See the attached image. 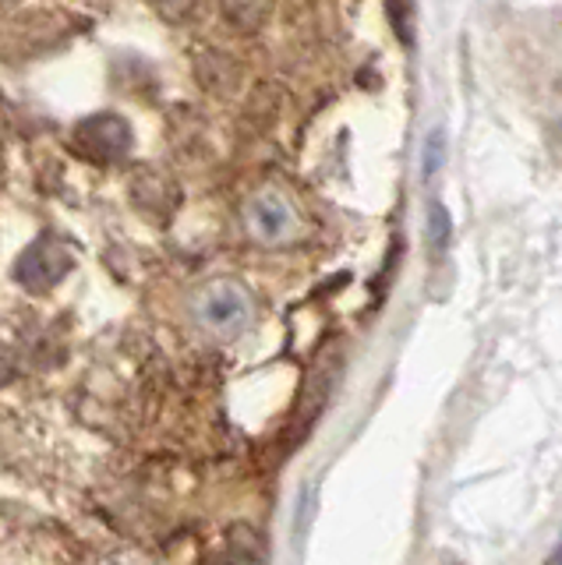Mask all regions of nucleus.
<instances>
[{
	"instance_id": "nucleus-1",
	"label": "nucleus",
	"mask_w": 562,
	"mask_h": 565,
	"mask_svg": "<svg viewBox=\"0 0 562 565\" xmlns=\"http://www.w3.org/2000/svg\"><path fill=\"white\" fill-rule=\"evenodd\" d=\"M195 318L209 335H216V340H237V335L252 326L255 300L241 282L213 279V282H205L195 297Z\"/></svg>"
},
{
	"instance_id": "nucleus-2",
	"label": "nucleus",
	"mask_w": 562,
	"mask_h": 565,
	"mask_svg": "<svg viewBox=\"0 0 562 565\" xmlns=\"http://www.w3.org/2000/svg\"><path fill=\"white\" fill-rule=\"evenodd\" d=\"M75 269V255L57 234H40L14 262V279L29 294H46Z\"/></svg>"
},
{
	"instance_id": "nucleus-3",
	"label": "nucleus",
	"mask_w": 562,
	"mask_h": 565,
	"mask_svg": "<svg viewBox=\"0 0 562 565\" xmlns=\"http://www.w3.org/2000/svg\"><path fill=\"white\" fill-rule=\"evenodd\" d=\"M244 230H248V237L255 244L279 247L297 237L301 220H297V209L284 191L266 188V191L252 194L248 205H244Z\"/></svg>"
},
{
	"instance_id": "nucleus-4",
	"label": "nucleus",
	"mask_w": 562,
	"mask_h": 565,
	"mask_svg": "<svg viewBox=\"0 0 562 565\" xmlns=\"http://www.w3.org/2000/svg\"><path fill=\"white\" fill-rule=\"evenodd\" d=\"M131 141L135 138H131L128 120L117 114H96L78 124V146L93 159H99V163L125 159L131 152Z\"/></svg>"
},
{
	"instance_id": "nucleus-5",
	"label": "nucleus",
	"mask_w": 562,
	"mask_h": 565,
	"mask_svg": "<svg viewBox=\"0 0 562 565\" xmlns=\"http://www.w3.org/2000/svg\"><path fill=\"white\" fill-rule=\"evenodd\" d=\"M425 237L435 252H446L449 247V237H453V220L443 202H432L428 205V216H425Z\"/></svg>"
},
{
	"instance_id": "nucleus-6",
	"label": "nucleus",
	"mask_w": 562,
	"mask_h": 565,
	"mask_svg": "<svg viewBox=\"0 0 562 565\" xmlns=\"http://www.w3.org/2000/svg\"><path fill=\"white\" fill-rule=\"evenodd\" d=\"M199 565H266L258 555V547H244V544H234L231 547H220V552H209Z\"/></svg>"
},
{
	"instance_id": "nucleus-7",
	"label": "nucleus",
	"mask_w": 562,
	"mask_h": 565,
	"mask_svg": "<svg viewBox=\"0 0 562 565\" xmlns=\"http://www.w3.org/2000/svg\"><path fill=\"white\" fill-rule=\"evenodd\" d=\"M269 0H223V11L226 18H234L241 25H258L266 18Z\"/></svg>"
},
{
	"instance_id": "nucleus-8",
	"label": "nucleus",
	"mask_w": 562,
	"mask_h": 565,
	"mask_svg": "<svg viewBox=\"0 0 562 565\" xmlns=\"http://www.w3.org/2000/svg\"><path fill=\"white\" fill-rule=\"evenodd\" d=\"M443 163H446V131L435 128L425 138V159H421V173H425V181H428V177H435Z\"/></svg>"
},
{
	"instance_id": "nucleus-9",
	"label": "nucleus",
	"mask_w": 562,
	"mask_h": 565,
	"mask_svg": "<svg viewBox=\"0 0 562 565\" xmlns=\"http://www.w3.org/2000/svg\"><path fill=\"white\" fill-rule=\"evenodd\" d=\"M14 379H19V358H14V350L0 343V388L11 385Z\"/></svg>"
},
{
	"instance_id": "nucleus-10",
	"label": "nucleus",
	"mask_w": 562,
	"mask_h": 565,
	"mask_svg": "<svg viewBox=\"0 0 562 565\" xmlns=\"http://www.w3.org/2000/svg\"><path fill=\"white\" fill-rule=\"evenodd\" d=\"M0 167H4V163H0Z\"/></svg>"
}]
</instances>
